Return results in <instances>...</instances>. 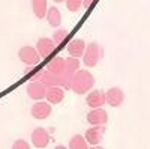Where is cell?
Returning a JSON list of instances; mask_svg holds the SVG:
<instances>
[{"label": "cell", "instance_id": "cell-17", "mask_svg": "<svg viewBox=\"0 0 150 149\" xmlns=\"http://www.w3.org/2000/svg\"><path fill=\"white\" fill-rule=\"evenodd\" d=\"M47 69L54 72V74H57V76H60V74L65 71V59L63 57H54V59H51V60H50V63L47 65Z\"/></svg>", "mask_w": 150, "mask_h": 149}, {"label": "cell", "instance_id": "cell-1", "mask_svg": "<svg viewBox=\"0 0 150 149\" xmlns=\"http://www.w3.org/2000/svg\"><path fill=\"white\" fill-rule=\"evenodd\" d=\"M95 84V77L92 76V72H89L87 69H78L77 72H74V77H72V84H71V89L78 93H87Z\"/></svg>", "mask_w": 150, "mask_h": 149}, {"label": "cell", "instance_id": "cell-10", "mask_svg": "<svg viewBox=\"0 0 150 149\" xmlns=\"http://www.w3.org/2000/svg\"><path fill=\"white\" fill-rule=\"evenodd\" d=\"M54 48H56V44L53 42V39H50V38H41L39 41L36 42V51L44 59L48 57V56H51V53L54 51Z\"/></svg>", "mask_w": 150, "mask_h": 149}, {"label": "cell", "instance_id": "cell-12", "mask_svg": "<svg viewBox=\"0 0 150 149\" xmlns=\"http://www.w3.org/2000/svg\"><path fill=\"white\" fill-rule=\"evenodd\" d=\"M45 98L50 104H60L65 98V92L60 86H51V88H47Z\"/></svg>", "mask_w": 150, "mask_h": 149}, {"label": "cell", "instance_id": "cell-21", "mask_svg": "<svg viewBox=\"0 0 150 149\" xmlns=\"http://www.w3.org/2000/svg\"><path fill=\"white\" fill-rule=\"evenodd\" d=\"M66 36H68V30L66 29H59V30H56V33L53 36V42L59 45V44H62L65 41Z\"/></svg>", "mask_w": 150, "mask_h": 149}, {"label": "cell", "instance_id": "cell-5", "mask_svg": "<svg viewBox=\"0 0 150 149\" xmlns=\"http://www.w3.org/2000/svg\"><path fill=\"white\" fill-rule=\"evenodd\" d=\"M30 113L35 119H47L51 115V106H50V103H45V101H41L39 99L36 104L32 106Z\"/></svg>", "mask_w": 150, "mask_h": 149}, {"label": "cell", "instance_id": "cell-14", "mask_svg": "<svg viewBox=\"0 0 150 149\" xmlns=\"http://www.w3.org/2000/svg\"><path fill=\"white\" fill-rule=\"evenodd\" d=\"M39 81L45 86V88H51V86H60V78H59V76L57 74H54V72H51V71H42V74H41V78H39Z\"/></svg>", "mask_w": 150, "mask_h": 149}, {"label": "cell", "instance_id": "cell-16", "mask_svg": "<svg viewBox=\"0 0 150 149\" xmlns=\"http://www.w3.org/2000/svg\"><path fill=\"white\" fill-rule=\"evenodd\" d=\"M32 8H33V14L36 15V18L42 20L47 14V0H32Z\"/></svg>", "mask_w": 150, "mask_h": 149}, {"label": "cell", "instance_id": "cell-15", "mask_svg": "<svg viewBox=\"0 0 150 149\" xmlns=\"http://www.w3.org/2000/svg\"><path fill=\"white\" fill-rule=\"evenodd\" d=\"M45 17H47L48 23H50V26H53V27H59L60 26V23H62V14H60V11L56 6L48 8Z\"/></svg>", "mask_w": 150, "mask_h": 149}, {"label": "cell", "instance_id": "cell-2", "mask_svg": "<svg viewBox=\"0 0 150 149\" xmlns=\"http://www.w3.org/2000/svg\"><path fill=\"white\" fill-rule=\"evenodd\" d=\"M102 54H104V51H102V48L99 47V44L92 42L89 45H86L84 53H83V62H84V65L89 66V68L96 66L99 63V60H101Z\"/></svg>", "mask_w": 150, "mask_h": 149}, {"label": "cell", "instance_id": "cell-18", "mask_svg": "<svg viewBox=\"0 0 150 149\" xmlns=\"http://www.w3.org/2000/svg\"><path fill=\"white\" fill-rule=\"evenodd\" d=\"M69 148L71 149H86V148H89V143L86 142V139L83 137V135L75 134L69 140Z\"/></svg>", "mask_w": 150, "mask_h": 149}, {"label": "cell", "instance_id": "cell-25", "mask_svg": "<svg viewBox=\"0 0 150 149\" xmlns=\"http://www.w3.org/2000/svg\"><path fill=\"white\" fill-rule=\"evenodd\" d=\"M56 3H62V2H65V0H54Z\"/></svg>", "mask_w": 150, "mask_h": 149}, {"label": "cell", "instance_id": "cell-19", "mask_svg": "<svg viewBox=\"0 0 150 149\" xmlns=\"http://www.w3.org/2000/svg\"><path fill=\"white\" fill-rule=\"evenodd\" d=\"M72 77H74V72H69V71H63L59 76L60 78V86L65 89H71V84H72Z\"/></svg>", "mask_w": 150, "mask_h": 149}, {"label": "cell", "instance_id": "cell-9", "mask_svg": "<svg viewBox=\"0 0 150 149\" xmlns=\"http://www.w3.org/2000/svg\"><path fill=\"white\" fill-rule=\"evenodd\" d=\"M50 143V134L45 128L39 127L32 133V145L35 148H45Z\"/></svg>", "mask_w": 150, "mask_h": 149}, {"label": "cell", "instance_id": "cell-4", "mask_svg": "<svg viewBox=\"0 0 150 149\" xmlns=\"http://www.w3.org/2000/svg\"><path fill=\"white\" fill-rule=\"evenodd\" d=\"M105 125H92V128H89L86 131L84 139L90 146H98L102 142V137L105 134Z\"/></svg>", "mask_w": 150, "mask_h": 149}, {"label": "cell", "instance_id": "cell-8", "mask_svg": "<svg viewBox=\"0 0 150 149\" xmlns=\"http://www.w3.org/2000/svg\"><path fill=\"white\" fill-rule=\"evenodd\" d=\"M87 122L90 125H105L108 122V113L105 110H102L101 107L93 108L92 111H89L87 115Z\"/></svg>", "mask_w": 150, "mask_h": 149}, {"label": "cell", "instance_id": "cell-7", "mask_svg": "<svg viewBox=\"0 0 150 149\" xmlns=\"http://www.w3.org/2000/svg\"><path fill=\"white\" fill-rule=\"evenodd\" d=\"M125 101V93L120 88H111L105 92V103H108L111 107H119Z\"/></svg>", "mask_w": 150, "mask_h": 149}, {"label": "cell", "instance_id": "cell-20", "mask_svg": "<svg viewBox=\"0 0 150 149\" xmlns=\"http://www.w3.org/2000/svg\"><path fill=\"white\" fill-rule=\"evenodd\" d=\"M65 69L69 71V72H77L80 69V60L78 57H68L65 59Z\"/></svg>", "mask_w": 150, "mask_h": 149}, {"label": "cell", "instance_id": "cell-22", "mask_svg": "<svg viewBox=\"0 0 150 149\" xmlns=\"http://www.w3.org/2000/svg\"><path fill=\"white\" fill-rule=\"evenodd\" d=\"M65 2H66V6L71 12H77L83 3V0H65Z\"/></svg>", "mask_w": 150, "mask_h": 149}, {"label": "cell", "instance_id": "cell-24", "mask_svg": "<svg viewBox=\"0 0 150 149\" xmlns=\"http://www.w3.org/2000/svg\"><path fill=\"white\" fill-rule=\"evenodd\" d=\"M92 3H93V0H83V3H81V5H83L84 8H90Z\"/></svg>", "mask_w": 150, "mask_h": 149}, {"label": "cell", "instance_id": "cell-6", "mask_svg": "<svg viewBox=\"0 0 150 149\" xmlns=\"http://www.w3.org/2000/svg\"><path fill=\"white\" fill-rule=\"evenodd\" d=\"M86 103L87 106H89L90 108H98V107H102L105 104V92L102 91H89V93H87L86 96Z\"/></svg>", "mask_w": 150, "mask_h": 149}, {"label": "cell", "instance_id": "cell-23", "mask_svg": "<svg viewBox=\"0 0 150 149\" xmlns=\"http://www.w3.org/2000/svg\"><path fill=\"white\" fill-rule=\"evenodd\" d=\"M12 148H14V149H29L30 146H29V143H26V142H24V140H17L14 145H12Z\"/></svg>", "mask_w": 150, "mask_h": 149}, {"label": "cell", "instance_id": "cell-3", "mask_svg": "<svg viewBox=\"0 0 150 149\" xmlns=\"http://www.w3.org/2000/svg\"><path fill=\"white\" fill-rule=\"evenodd\" d=\"M18 57H20V60H21V62H24L26 65H32V66H36V65L41 62V56L38 54L36 48L29 47V45L20 48V51H18Z\"/></svg>", "mask_w": 150, "mask_h": 149}, {"label": "cell", "instance_id": "cell-11", "mask_svg": "<svg viewBox=\"0 0 150 149\" xmlns=\"http://www.w3.org/2000/svg\"><path fill=\"white\" fill-rule=\"evenodd\" d=\"M45 91H47V88L41 81H38V80L27 84V95L32 99H36V101H39V99H44L45 98Z\"/></svg>", "mask_w": 150, "mask_h": 149}, {"label": "cell", "instance_id": "cell-13", "mask_svg": "<svg viewBox=\"0 0 150 149\" xmlns=\"http://www.w3.org/2000/svg\"><path fill=\"white\" fill-rule=\"evenodd\" d=\"M84 48H86V42L80 38H75L68 44V51L72 57H81L84 53Z\"/></svg>", "mask_w": 150, "mask_h": 149}]
</instances>
